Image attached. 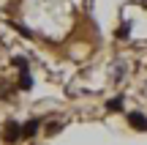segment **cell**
<instances>
[{"instance_id":"cell-6","label":"cell","mask_w":147,"mask_h":145,"mask_svg":"<svg viewBox=\"0 0 147 145\" xmlns=\"http://www.w3.org/2000/svg\"><path fill=\"white\" fill-rule=\"evenodd\" d=\"M30 88H33V77L25 71V74L19 77V91H30Z\"/></svg>"},{"instance_id":"cell-4","label":"cell","mask_w":147,"mask_h":145,"mask_svg":"<svg viewBox=\"0 0 147 145\" xmlns=\"http://www.w3.org/2000/svg\"><path fill=\"white\" fill-rule=\"evenodd\" d=\"M123 101H125L123 96H115V99H109V101H106V112H120V110H123Z\"/></svg>"},{"instance_id":"cell-7","label":"cell","mask_w":147,"mask_h":145,"mask_svg":"<svg viewBox=\"0 0 147 145\" xmlns=\"http://www.w3.org/2000/svg\"><path fill=\"white\" fill-rule=\"evenodd\" d=\"M11 27H14V30H19L25 38H30V36H33V30H27V27H25V25H19V22H11Z\"/></svg>"},{"instance_id":"cell-8","label":"cell","mask_w":147,"mask_h":145,"mask_svg":"<svg viewBox=\"0 0 147 145\" xmlns=\"http://www.w3.org/2000/svg\"><path fill=\"white\" fill-rule=\"evenodd\" d=\"M128 36H131V22H125V25L117 30V38H128Z\"/></svg>"},{"instance_id":"cell-3","label":"cell","mask_w":147,"mask_h":145,"mask_svg":"<svg viewBox=\"0 0 147 145\" xmlns=\"http://www.w3.org/2000/svg\"><path fill=\"white\" fill-rule=\"evenodd\" d=\"M38 129H41V120H27V123H22V137H36Z\"/></svg>"},{"instance_id":"cell-2","label":"cell","mask_w":147,"mask_h":145,"mask_svg":"<svg viewBox=\"0 0 147 145\" xmlns=\"http://www.w3.org/2000/svg\"><path fill=\"white\" fill-rule=\"evenodd\" d=\"M5 134H3V140L5 142H16L22 137V123H16V120H8V123H5Z\"/></svg>"},{"instance_id":"cell-1","label":"cell","mask_w":147,"mask_h":145,"mask_svg":"<svg viewBox=\"0 0 147 145\" xmlns=\"http://www.w3.org/2000/svg\"><path fill=\"white\" fill-rule=\"evenodd\" d=\"M128 126L136 131H147V115H142L139 110H131L128 112Z\"/></svg>"},{"instance_id":"cell-9","label":"cell","mask_w":147,"mask_h":145,"mask_svg":"<svg viewBox=\"0 0 147 145\" xmlns=\"http://www.w3.org/2000/svg\"><path fill=\"white\" fill-rule=\"evenodd\" d=\"M60 129H63V126H60V123H49V134H57Z\"/></svg>"},{"instance_id":"cell-5","label":"cell","mask_w":147,"mask_h":145,"mask_svg":"<svg viewBox=\"0 0 147 145\" xmlns=\"http://www.w3.org/2000/svg\"><path fill=\"white\" fill-rule=\"evenodd\" d=\"M11 66L19 69V74H25V71H27V60L22 58V55H14V58H11Z\"/></svg>"}]
</instances>
